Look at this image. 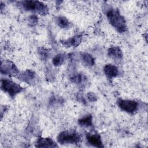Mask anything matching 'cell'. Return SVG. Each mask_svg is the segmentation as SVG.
Returning a JSON list of instances; mask_svg holds the SVG:
<instances>
[{
  "label": "cell",
  "mask_w": 148,
  "mask_h": 148,
  "mask_svg": "<svg viewBox=\"0 0 148 148\" xmlns=\"http://www.w3.org/2000/svg\"><path fill=\"white\" fill-rule=\"evenodd\" d=\"M106 15L109 23L120 33L124 32L127 29L124 18L120 14L118 10L110 8L107 10Z\"/></svg>",
  "instance_id": "obj_1"
},
{
  "label": "cell",
  "mask_w": 148,
  "mask_h": 148,
  "mask_svg": "<svg viewBox=\"0 0 148 148\" xmlns=\"http://www.w3.org/2000/svg\"><path fill=\"white\" fill-rule=\"evenodd\" d=\"M23 8L27 11L34 12L45 15L48 13L47 6L41 2L36 1H24L21 2Z\"/></svg>",
  "instance_id": "obj_2"
},
{
  "label": "cell",
  "mask_w": 148,
  "mask_h": 148,
  "mask_svg": "<svg viewBox=\"0 0 148 148\" xmlns=\"http://www.w3.org/2000/svg\"><path fill=\"white\" fill-rule=\"evenodd\" d=\"M1 88L12 97H14L23 91V88L19 84L8 79L1 80Z\"/></svg>",
  "instance_id": "obj_3"
},
{
  "label": "cell",
  "mask_w": 148,
  "mask_h": 148,
  "mask_svg": "<svg viewBox=\"0 0 148 148\" xmlns=\"http://www.w3.org/2000/svg\"><path fill=\"white\" fill-rule=\"evenodd\" d=\"M80 136L76 132L63 131L57 136V140L61 144H76L80 142Z\"/></svg>",
  "instance_id": "obj_4"
},
{
  "label": "cell",
  "mask_w": 148,
  "mask_h": 148,
  "mask_svg": "<svg viewBox=\"0 0 148 148\" xmlns=\"http://www.w3.org/2000/svg\"><path fill=\"white\" fill-rule=\"evenodd\" d=\"M117 104L121 109L130 113L135 112L138 108V102L132 100L119 99Z\"/></svg>",
  "instance_id": "obj_5"
},
{
  "label": "cell",
  "mask_w": 148,
  "mask_h": 148,
  "mask_svg": "<svg viewBox=\"0 0 148 148\" xmlns=\"http://www.w3.org/2000/svg\"><path fill=\"white\" fill-rule=\"evenodd\" d=\"M1 72L5 75L16 76L18 75L19 72L16 65L11 61H3L1 63Z\"/></svg>",
  "instance_id": "obj_6"
},
{
  "label": "cell",
  "mask_w": 148,
  "mask_h": 148,
  "mask_svg": "<svg viewBox=\"0 0 148 148\" xmlns=\"http://www.w3.org/2000/svg\"><path fill=\"white\" fill-rule=\"evenodd\" d=\"M36 146L39 147H57V146L50 138L39 137L37 140Z\"/></svg>",
  "instance_id": "obj_7"
},
{
  "label": "cell",
  "mask_w": 148,
  "mask_h": 148,
  "mask_svg": "<svg viewBox=\"0 0 148 148\" xmlns=\"http://www.w3.org/2000/svg\"><path fill=\"white\" fill-rule=\"evenodd\" d=\"M86 138L88 142L91 145L97 147H103L101 138L99 135L97 134H89L87 135Z\"/></svg>",
  "instance_id": "obj_8"
},
{
  "label": "cell",
  "mask_w": 148,
  "mask_h": 148,
  "mask_svg": "<svg viewBox=\"0 0 148 148\" xmlns=\"http://www.w3.org/2000/svg\"><path fill=\"white\" fill-rule=\"evenodd\" d=\"M103 71L106 76L110 79L117 76L119 73L117 67L112 64L106 65L103 68Z\"/></svg>",
  "instance_id": "obj_9"
},
{
  "label": "cell",
  "mask_w": 148,
  "mask_h": 148,
  "mask_svg": "<svg viewBox=\"0 0 148 148\" xmlns=\"http://www.w3.org/2000/svg\"><path fill=\"white\" fill-rule=\"evenodd\" d=\"M35 77V73L30 70L25 71L20 75L19 78L23 82H25L27 83H32Z\"/></svg>",
  "instance_id": "obj_10"
},
{
  "label": "cell",
  "mask_w": 148,
  "mask_h": 148,
  "mask_svg": "<svg viewBox=\"0 0 148 148\" xmlns=\"http://www.w3.org/2000/svg\"><path fill=\"white\" fill-rule=\"evenodd\" d=\"M108 55L113 59H121L123 57V53L119 47H112L108 51Z\"/></svg>",
  "instance_id": "obj_11"
},
{
  "label": "cell",
  "mask_w": 148,
  "mask_h": 148,
  "mask_svg": "<svg viewBox=\"0 0 148 148\" xmlns=\"http://www.w3.org/2000/svg\"><path fill=\"white\" fill-rule=\"evenodd\" d=\"M82 39V36L80 35H76L71 38H69V39L65 40L64 42H63V43L65 45L69 46V47H71V46L76 47L81 42Z\"/></svg>",
  "instance_id": "obj_12"
},
{
  "label": "cell",
  "mask_w": 148,
  "mask_h": 148,
  "mask_svg": "<svg viewBox=\"0 0 148 148\" xmlns=\"http://www.w3.org/2000/svg\"><path fill=\"white\" fill-rule=\"evenodd\" d=\"M81 60L83 63L88 66H91L94 64V59L93 57L88 53H85L82 54Z\"/></svg>",
  "instance_id": "obj_13"
},
{
  "label": "cell",
  "mask_w": 148,
  "mask_h": 148,
  "mask_svg": "<svg viewBox=\"0 0 148 148\" xmlns=\"http://www.w3.org/2000/svg\"><path fill=\"white\" fill-rule=\"evenodd\" d=\"M78 123L83 127H88L92 125V116L90 114L86 115L79 120Z\"/></svg>",
  "instance_id": "obj_14"
},
{
  "label": "cell",
  "mask_w": 148,
  "mask_h": 148,
  "mask_svg": "<svg viewBox=\"0 0 148 148\" xmlns=\"http://www.w3.org/2000/svg\"><path fill=\"white\" fill-rule=\"evenodd\" d=\"M57 24L62 28H68L71 27V23L64 17L60 16L57 18Z\"/></svg>",
  "instance_id": "obj_15"
},
{
  "label": "cell",
  "mask_w": 148,
  "mask_h": 148,
  "mask_svg": "<svg viewBox=\"0 0 148 148\" xmlns=\"http://www.w3.org/2000/svg\"><path fill=\"white\" fill-rule=\"evenodd\" d=\"M64 56L61 54H59L56 56L52 60L53 64L55 66L61 65L64 62Z\"/></svg>",
  "instance_id": "obj_16"
},
{
  "label": "cell",
  "mask_w": 148,
  "mask_h": 148,
  "mask_svg": "<svg viewBox=\"0 0 148 148\" xmlns=\"http://www.w3.org/2000/svg\"><path fill=\"white\" fill-rule=\"evenodd\" d=\"M72 79L73 80V82L76 83H81L83 80V76L80 75H74L72 77Z\"/></svg>",
  "instance_id": "obj_17"
},
{
  "label": "cell",
  "mask_w": 148,
  "mask_h": 148,
  "mask_svg": "<svg viewBox=\"0 0 148 148\" xmlns=\"http://www.w3.org/2000/svg\"><path fill=\"white\" fill-rule=\"evenodd\" d=\"M87 98L90 101H95L97 100V96L92 92H89L87 94Z\"/></svg>",
  "instance_id": "obj_18"
},
{
  "label": "cell",
  "mask_w": 148,
  "mask_h": 148,
  "mask_svg": "<svg viewBox=\"0 0 148 148\" xmlns=\"http://www.w3.org/2000/svg\"><path fill=\"white\" fill-rule=\"evenodd\" d=\"M37 17L35 16H31L29 18V22L30 24L34 25L37 22Z\"/></svg>",
  "instance_id": "obj_19"
}]
</instances>
